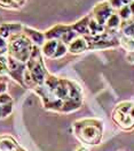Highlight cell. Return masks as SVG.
Wrapping results in <instances>:
<instances>
[{
	"mask_svg": "<svg viewBox=\"0 0 134 151\" xmlns=\"http://www.w3.org/2000/svg\"><path fill=\"white\" fill-rule=\"evenodd\" d=\"M8 74V63H7V54L0 55V76Z\"/></svg>",
	"mask_w": 134,
	"mask_h": 151,
	"instance_id": "d6986e66",
	"label": "cell"
},
{
	"mask_svg": "<svg viewBox=\"0 0 134 151\" xmlns=\"http://www.w3.org/2000/svg\"><path fill=\"white\" fill-rule=\"evenodd\" d=\"M9 103H13V98L7 92L0 95V105H6V104H9Z\"/></svg>",
	"mask_w": 134,
	"mask_h": 151,
	"instance_id": "603a6c76",
	"label": "cell"
},
{
	"mask_svg": "<svg viewBox=\"0 0 134 151\" xmlns=\"http://www.w3.org/2000/svg\"><path fill=\"white\" fill-rule=\"evenodd\" d=\"M121 23H122V20L118 15V13L113 12L111 15L109 16V19L107 20L106 24H104V28L107 31H113V32H117V30L119 29L121 27Z\"/></svg>",
	"mask_w": 134,
	"mask_h": 151,
	"instance_id": "8fae6325",
	"label": "cell"
},
{
	"mask_svg": "<svg viewBox=\"0 0 134 151\" xmlns=\"http://www.w3.org/2000/svg\"><path fill=\"white\" fill-rule=\"evenodd\" d=\"M128 115H130V116H131V118H132V119H133V120H134V104H133V105H132V107H131V110L128 111Z\"/></svg>",
	"mask_w": 134,
	"mask_h": 151,
	"instance_id": "f1b7e54d",
	"label": "cell"
},
{
	"mask_svg": "<svg viewBox=\"0 0 134 151\" xmlns=\"http://www.w3.org/2000/svg\"><path fill=\"white\" fill-rule=\"evenodd\" d=\"M113 12H116V11L110 6L109 2H108L107 0H104V1L98 2V4L93 7V9H92V15H91V16H92L96 22H99L100 24L104 25L106 22H107V20L109 19V16Z\"/></svg>",
	"mask_w": 134,
	"mask_h": 151,
	"instance_id": "277c9868",
	"label": "cell"
},
{
	"mask_svg": "<svg viewBox=\"0 0 134 151\" xmlns=\"http://www.w3.org/2000/svg\"><path fill=\"white\" fill-rule=\"evenodd\" d=\"M57 42L59 40H55V39H49L46 40L44 43V45L40 47L41 49V54L46 58H53L55 51H56V46H57Z\"/></svg>",
	"mask_w": 134,
	"mask_h": 151,
	"instance_id": "7c38bea8",
	"label": "cell"
},
{
	"mask_svg": "<svg viewBox=\"0 0 134 151\" xmlns=\"http://www.w3.org/2000/svg\"><path fill=\"white\" fill-rule=\"evenodd\" d=\"M7 63H8V74L14 81H16L20 86L24 87V81H23V75L26 69V66L24 63H21L12 57L7 55Z\"/></svg>",
	"mask_w": 134,
	"mask_h": 151,
	"instance_id": "3957f363",
	"label": "cell"
},
{
	"mask_svg": "<svg viewBox=\"0 0 134 151\" xmlns=\"http://www.w3.org/2000/svg\"><path fill=\"white\" fill-rule=\"evenodd\" d=\"M5 92H7V83H6V81L1 80L0 81V95L5 93Z\"/></svg>",
	"mask_w": 134,
	"mask_h": 151,
	"instance_id": "cb8c5ba5",
	"label": "cell"
},
{
	"mask_svg": "<svg viewBox=\"0 0 134 151\" xmlns=\"http://www.w3.org/2000/svg\"><path fill=\"white\" fill-rule=\"evenodd\" d=\"M87 50H88L87 42L83 36H78L68 45V52L71 53V54H74V55L82 54Z\"/></svg>",
	"mask_w": 134,
	"mask_h": 151,
	"instance_id": "9c48e42d",
	"label": "cell"
},
{
	"mask_svg": "<svg viewBox=\"0 0 134 151\" xmlns=\"http://www.w3.org/2000/svg\"><path fill=\"white\" fill-rule=\"evenodd\" d=\"M128 7H130V11L132 13V17H134V0L132 2H130L128 4Z\"/></svg>",
	"mask_w": 134,
	"mask_h": 151,
	"instance_id": "4316f807",
	"label": "cell"
},
{
	"mask_svg": "<svg viewBox=\"0 0 134 151\" xmlns=\"http://www.w3.org/2000/svg\"><path fill=\"white\" fill-rule=\"evenodd\" d=\"M68 53V45H65L64 43H62L61 40L57 42V46H56V51L53 55L52 59H60V58H63L65 54Z\"/></svg>",
	"mask_w": 134,
	"mask_h": 151,
	"instance_id": "2e32d148",
	"label": "cell"
},
{
	"mask_svg": "<svg viewBox=\"0 0 134 151\" xmlns=\"http://www.w3.org/2000/svg\"><path fill=\"white\" fill-rule=\"evenodd\" d=\"M71 29V25L68 24H56L52 28L47 29L46 31H44L45 34V38L46 40H49V39H55V40H60L61 37L63 36L64 32H67L68 30Z\"/></svg>",
	"mask_w": 134,
	"mask_h": 151,
	"instance_id": "ba28073f",
	"label": "cell"
},
{
	"mask_svg": "<svg viewBox=\"0 0 134 151\" xmlns=\"http://www.w3.org/2000/svg\"><path fill=\"white\" fill-rule=\"evenodd\" d=\"M0 7L6 9H18L20 6L14 0H0Z\"/></svg>",
	"mask_w": 134,
	"mask_h": 151,
	"instance_id": "ffe728a7",
	"label": "cell"
},
{
	"mask_svg": "<svg viewBox=\"0 0 134 151\" xmlns=\"http://www.w3.org/2000/svg\"><path fill=\"white\" fill-rule=\"evenodd\" d=\"M118 39H119V45H122L123 47L127 51V52L134 51V38L133 37H130V36L119 34Z\"/></svg>",
	"mask_w": 134,
	"mask_h": 151,
	"instance_id": "9a60e30c",
	"label": "cell"
},
{
	"mask_svg": "<svg viewBox=\"0 0 134 151\" xmlns=\"http://www.w3.org/2000/svg\"><path fill=\"white\" fill-rule=\"evenodd\" d=\"M16 151H26V150H25L24 148H22V147H20V145H18V147L16 148Z\"/></svg>",
	"mask_w": 134,
	"mask_h": 151,
	"instance_id": "1f68e13d",
	"label": "cell"
},
{
	"mask_svg": "<svg viewBox=\"0 0 134 151\" xmlns=\"http://www.w3.org/2000/svg\"><path fill=\"white\" fill-rule=\"evenodd\" d=\"M18 147L17 142L11 136H0V151H13Z\"/></svg>",
	"mask_w": 134,
	"mask_h": 151,
	"instance_id": "4fadbf2b",
	"label": "cell"
},
{
	"mask_svg": "<svg viewBox=\"0 0 134 151\" xmlns=\"http://www.w3.org/2000/svg\"><path fill=\"white\" fill-rule=\"evenodd\" d=\"M1 110H2V118L8 116L13 112V103L6 104V105H1Z\"/></svg>",
	"mask_w": 134,
	"mask_h": 151,
	"instance_id": "7402d4cb",
	"label": "cell"
},
{
	"mask_svg": "<svg viewBox=\"0 0 134 151\" xmlns=\"http://www.w3.org/2000/svg\"><path fill=\"white\" fill-rule=\"evenodd\" d=\"M126 60H127L128 63H134V51L127 52V54H126Z\"/></svg>",
	"mask_w": 134,
	"mask_h": 151,
	"instance_id": "d4e9b609",
	"label": "cell"
},
{
	"mask_svg": "<svg viewBox=\"0 0 134 151\" xmlns=\"http://www.w3.org/2000/svg\"><path fill=\"white\" fill-rule=\"evenodd\" d=\"M107 1L109 2V5L113 8V9H115V11L121 9L124 5H126L124 0H107Z\"/></svg>",
	"mask_w": 134,
	"mask_h": 151,
	"instance_id": "44dd1931",
	"label": "cell"
},
{
	"mask_svg": "<svg viewBox=\"0 0 134 151\" xmlns=\"http://www.w3.org/2000/svg\"><path fill=\"white\" fill-rule=\"evenodd\" d=\"M13 151H16V150H13Z\"/></svg>",
	"mask_w": 134,
	"mask_h": 151,
	"instance_id": "e575fe53",
	"label": "cell"
},
{
	"mask_svg": "<svg viewBox=\"0 0 134 151\" xmlns=\"http://www.w3.org/2000/svg\"><path fill=\"white\" fill-rule=\"evenodd\" d=\"M89 19H91V15H86L79 21L71 24V29L79 36H89V30H88Z\"/></svg>",
	"mask_w": 134,
	"mask_h": 151,
	"instance_id": "30bf717a",
	"label": "cell"
},
{
	"mask_svg": "<svg viewBox=\"0 0 134 151\" xmlns=\"http://www.w3.org/2000/svg\"><path fill=\"white\" fill-rule=\"evenodd\" d=\"M4 54H7V49L6 50H0V55H4Z\"/></svg>",
	"mask_w": 134,
	"mask_h": 151,
	"instance_id": "4dcf8cb0",
	"label": "cell"
},
{
	"mask_svg": "<svg viewBox=\"0 0 134 151\" xmlns=\"http://www.w3.org/2000/svg\"><path fill=\"white\" fill-rule=\"evenodd\" d=\"M14 1H15V2H16L18 6H20V7H22V6L24 5V2H25V0H14Z\"/></svg>",
	"mask_w": 134,
	"mask_h": 151,
	"instance_id": "f546056e",
	"label": "cell"
},
{
	"mask_svg": "<svg viewBox=\"0 0 134 151\" xmlns=\"http://www.w3.org/2000/svg\"><path fill=\"white\" fill-rule=\"evenodd\" d=\"M78 36H79L78 34H76L72 29H70V30H68L67 32H64V34H63V36L61 37V39H60V40H61L62 43H64L65 45H69V44L72 42L73 39H76Z\"/></svg>",
	"mask_w": 134,
	"mask_h": 151,
	"instance_id": "e0dca14e",
	"label": "cell"
},
{
	"mask_svg": "<svg viewBox=\"0 0 134 151\" xmlns=\"http://www.w3.org/2000/svg\"><path fill=\"white\" fill-rule=\"evenodd\" d=\"M32 47H33L32 42L23 32L13 35L7 39V55L21 63H25L29 60Z\"/></svg>",
	"mask_w": 134,
	"mask_h": 151,
	"instance_id": "7a4b0ae2",
	"label": "cell"
},
{
	"mask_svg": "<svg viewBox=\"0 0 134 151\" xmlns=\"http://www.w3.org/2000/svg\"><path fill=\"white\" fill-rule=\"evenodd\" d=\"M23 34L32 42L33 45H37L39 47H41L44 45V43L46 42L45 34L41 32V31H39V30H37V29H33V28H30V27L24 25L23 27Z\"/></svg>",
	"mask_w": 134,
	"mask_h": 151,
	"instance_id": "52a82bcc",
	"label": "cell"
},
{
	"mask_svg": "<svg viewBox=\"0 0 134 151\" xmlns=\"http://www.w3.org/2000/svg\"><path fill=\"white\" fill-rule=\"evenodd\" d=\"M73 133L85 145H96L103 137V122L99 119L77 120L73 124Z\"/></svg>",
	"mask_w": 134,
	"mask_h": 151,
	"instance_id": "6da1fadb",
	"label": "cell"
},
{
	"mask_svg": "<svg viewBox=\"0 0 134 151\" xmlns=\"http://www.w3.org/2000/svg\"><path fill=\"white\" fill-rule=\"evenodd\" d=\"M118 15L121 17L122 21H128L132 19V13L130 11V7L128 5H124L121 9H118Z\"/></svg>",
	"mask_w": 134,
	"mask_h": 151,
	"instance_id": "ac0fdd59",
	"label": "cell"
},
{
	"mask_svg": "<svg viewBox=\"0 0 134 151\" xmlns=\"http://www.w3.org/2000/svg\"><path fill=\"white\" fill-rule=\"evenodd\" d=\"M0 119H2V110H1V105H0Z\"/></svg>",
	"mask_w": 134,
	"mask_h": 151,
	"instance_id": "836d02e7",
	"label": "cell"
},
{
	"mask_svg": "<svg viewBox=\"0 0 134 151\" xmlns=\"http://www.w3.org/2000/svg\"><path fill=\"white\" fill-rule=\"evenodd\" d=\"M88 30H89V35L91 36H96L99 34H102L106 31L104 25L100 24L99 22H96L92 16L89 19V23H88Z\"/></svg>",
	"mask_w": 134,
	"mask_h": 151,
	"instance_id": "5bb4252c",
	"label": "cell"
},
{
	"mask_svg": "<svg viewBox=\"0 0 134 151\" xmlns=\"http://www.w3.org/2000/svg\"><path fill=\"white\" fill-rule=\"evenodd\" d=\"M124 1H125V4H126V5H128V4H130V2H132L133 0H124Z\"/></svg>",
	"mask_w": 134,
	"mask_h": 151,
	"instance_id": "d6a6232c",
	"label": "cell"
},
{
	"mask_svg": "<svg viewBox=\"0 0 134 151\" xmlns=\"http://www.w3.org/2000/svg\"><path fill=\"white\" fill-rule=\"evenodd\" d=\"M24 25L18 22H6L0 24V37L8 39L13 35H17L23 32Z\"/></svg>",
	"mask_w": 134,
	"mask_h": 151,
	"instance_id": "8992f818",
	"label": "cell"
},
{
	"mask_svg": "<svg viewBox=\"0 0 134 151\" xmlns=\"http://www.w3.org/2000/svg\"><path fill=\"white\" fill-rule=\"evenodd\" d=\"M7 49V39L0 37V50H6Z\"/></svg>",
	"mask_w": 134,
	"mask_h": 151,
	"instance_id": "484cf974",
	"label": "cell"
},
{
	"mask_svg": "<svg viewBox=\"0 0 134 151\" xmlns=\"http://www.w3.org/2000/svg\"><path fill=\"white\" fill-rule=\"evenodd\" d=\"M74 151H89V149L86 147V145H82V147H79V148H77Z\"/></svg>",
	"mask_w": 134,
	"mask_h": 151,
	"instance_id": "83f0119b",
	"label": "cell"
},
{
	"mask_svg": "<svg viewBox=\"0 0 134 151\" xmlns=\"http://www.w3.org/2000/svg\"><path fill=\"white\" fill-rule=\"evenodd\" d=\"M112 120L123 130L130 132V130L134 129V120L128 115V113H122L119 111L113 110L112 111Z\"/></svg>",
	"mask_w": 134,
	"mask_h": 151,
	"instance_id": "5b68a950",
	"label": "cell"
}]
</instances>
